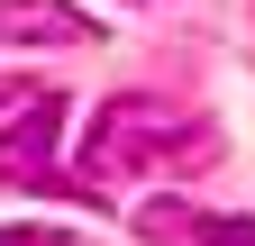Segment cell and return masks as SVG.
I'll return each instance as SVG.
<instances>
[{"mask_svg": "<svg viewBox=\"0 0 255 246\" xmlns=\"http://www.w3.org/2000/svg\"><path fill=\"white\" fill-rule=\"evenodd\" d=\"M201 146V119H182L164 101H101L82 137V182H110V173H137V164H182Z\"/></svg>", "mask_w": 255, "mask_h": 246, "instance_id": "cell-1", "label": "cell"}, {"mask_svg": "<svg viewBox=\"0 0 255 246\" xmlns=\"http://www.w3.org/2000/svg\"><path fill=\"white\" fill-rule=\"evenodd\" d=\"M137 237L146 246H255V219H237V210H201V201H173L155 192L137 210Z\"/></svg>", "mask_w": 255, "mask_h": 246, "instance_id": "cell-2", "label": "cell"}, {"mask_svg": "<svg viewBox=\"0 0 255 246\" xmlns=\"http://www.w3.org/2000/svg\"><path fill=\"white\" fill-rule=\"evenodd\" d=\"M64 146V91H37L27 110H9V137H0V182H46Z\"/></svg>", "mask_w": 255, "mask_h": 246, "instance_id": "cell-3", "label": "cell"}, {"mask_svg": "<svg viewBox=\"0 0 255 246\" xmlns=\"http://www.w3.org/2000/svg\"><path fill=\"white\" fill-rule=\"evenodd\" d=\"M0 37H64V46H82L91 18L64 9V0H0Z\"/></svg>", "mask_w": 255, "mask_h": 246, "instance_id": "cell-4", "label": "cell"}, {"mask_svg": "<svg viewBox=\"0 0 255 246\" xmlns=\"http://www.w3.org/2000/svg\"><path fill=\"white\" fill-rule=\"evenodd\" d=\"M0 246H64V228H0Z\"/></svg>", "mask_w": 255, "mask_h": 246, "instance_id": "cell-5", "label": "cell"}, {"mask_svg": "<svg viewBox=\"0 0 255 246\" xmlns=\"http://www.w3.org/2000/svg\"><path fill=\"white\" fill-rule=\"evenodd\" d=\"M37 91H46V82H0V119H9V110H27Z\"/></svg>", "mask_w": 255, "mask_h": 246, "instance_id": "cell-6", "label": "cell"}]
</instances>
